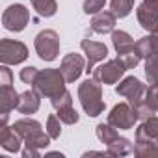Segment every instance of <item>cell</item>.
<instances>
[{"mask_svg": "<svg viewBox=\"0 0 158 158\" xmlns=\"http://www.w3.org/2000/svg\"><path fill=\"white\" fill-rule=\"evenodd\" d=\"M112 45H114L117 54H127V52L136 50V43H134L132 35L125 30H114L112 32Z\"/></svg>", "mask_w": 158, "mask_h": 158, "instance_id": "16", "label": "cell"}, {"mask_svg": "<svg viewBox=\"0 0 158 158\" xmlns=\"http://www.w3.org/2000/svg\"><path fill=\"white\" fill-rule=\"evenodd\" d=\"M115 21H117V17L112 11H99L91 19V32H97L102 35L112 34L115 30Z\"/></svg>", "mask_w": 158, "mask_h": 158, "instance_id": "15", "label": "cell"}, {"mask_svg": "<svg viewBox=\"0 0 158 158\" xmlns=\"http://www.w3.org/2000/svg\"><path fill=\"white\" fill-rule=\"evenodd\" d=\"M41 106V95L35 89H28L19 93V102H17V110L24 115H32L39 110Z\"/></svg>", "mask_w": 158, "mask_h": 158, "instance_id": "14", "label": "cell"}, {"mask_svg": "<svg viewBox=\"0 0 158 158\" xmlns=\"http://www.w3.org/2000/svg\"><path fill=\"white\" fill-rule=\"evenodd\" d=\"M147 101L158 112V84L156 86H149V89H147Z\"/></svg>", "mask_w": 158, "mask_h": 158, "instance_id": "33", "label": "cell"}, {"mask_svg": "<svg viewBox=\"0 0 158 158\" xmlns=\"http://www.w3.org/2000/svg\"><path fill=\"white\" fill-rule=\"evenodd\" d=\"M45 130L52 139H58L61 136V119L58 117V114H50L47 117V128Z\"/></svg>", "mask_w": 158, "mask_h": 158, "instance_id": "25", "label": "cell"}, {"mask_svg": "<svg viewBox=\"0 0 158 158\" xmlns=\"http://www.w3.org/2000/svg\"><path fill=\"white\" fill-rule=\"evenodd\" d=\"M35 52L43 61H54L60 54V35L56 30H41L34 39Z\"/></svg>", "mask_w": 158, "mask_h": 158, "instance_id": "4", "label": "cell"}, {"mask_svg": "<svg viewBox=\"0 0 158 158\" xmlns=\"http://www.w3.org/2000/svg\"><path fill=\"white\" fill-rule=\"evenodd\" d=\"M125 71H127V67L121 63V60L115 58V60H108V61L101 63L99 67H95L91 74H93L95 80H99L101 84L112 86V84H117L121 80V76L125 74Z\"/></svg>", "mask_w": 158, "mask_h": 158, "instance_id": "9", "label": "cell"}, {"mask_svg": "<svg viewBox=\"0 0 158 158\" xmlns=\"http://www.w3.org/2000/svg\"><path fill=\"white\" fill-rule=\"evenodd\" d=\"M147 89L149 88L139 80V78L127 76V78H123V80L117 84L115 93L121 95V97H125L132 106H136V104H139V102H143L147 99Z\"/></svg>", "mask_w": 158, "mask_h": 158, "instance_id": "5", "label": "cell"}, {"mask_svg": "<svg viewBox=\"0 0 158 158\" xmlns=\"http://www.w3.org/2000/svg\"><path fill=\"white\" fill-rule=\"evenodd\" d=\"M65 78H63V73L61 69H43L39 71L35 82H34V89L41 95V97H47V99H56L60 97L61 93L67 91L65 88Z\"/></svg>", "mask_w": 158, "mask_h": 158, "instance_id": "3", "label": "cell"}, {"mask_svg": "<svg viewBox=\"0 0 158 158\" xmlns=\"http://www.w3.org/2000/svg\"><path fill=\"white\" fill-rule=\"evenodd\" d=\"M104 4H106V0H84V13L88 15H95L99 11L104 10Z\"/></svg>", "mask_w": 158, "mask_h": 158, "instance_id": "30", "label": "cell"}, {"mask_svg": "<svg viewBox=\"0 0 158 158\" xmlns=\"http://www.w3.org/2000/svg\"><path fill=\"white\" fill-rule=\"evenodd\" d=\"M136 138L158 141V115H152V117L141 121V125L136 128Z\"/></svg>", "mask_w": 158, "mask_h": 158, "instance_id": "18", "label": "cell"}, {"mask_svg": "<svg viewBox=\"0 0 158 158\" xmlns=\"http://www.w3.org/2000/svg\"><path fill=\"white\" fill-rule=\"evenodd\" d=\"M19 93L13 86H0V114H10L11 110H17Z\"/></svg>", "mask_w": 158, "mask_h": 158, "instance_id": "17", "label": "cell"}, {"mask_svg": "<svg viewBox=\"0 0 158 158\" xmlns=\"http://www.w3.org/2000/svg\"><path fill=\"white\" fill-rule=\"evenodd\" d=\"M28 60V47L21 41L4 37L0 41V61L4 65H19Z\"/></svg>", "mask_w": 158, "mask_h": 158, "instance_id": "7", "label": "cell"}, {"mask_svg": "<svg viewBox=\"0 0 158 158\" xmlns=\"http://www.w3.org/2000/svg\"><path fill=\"white\" fill-rule=\"evenodd\" d=\"M86 63H88V61H86L80 54H76V52L65 54L63 60H61V65H60L65 82H67V84H73L74 80H78V78H80V74L86 71Z\"/></svg>", "mask_w": 158, "mask_h": 158, "instance_id": "11", "label": "cell"}, {"mask_svg": "<svg viewBox=\"0 0 158 158\" xmlns=\"http://www.w3.org/2000/svg\"><path fill=\"white\" fill-rule=\"evenodd\" d=\"M15 132L23 138V143L26 147H35V149H47L50 145V136L47 132H43V127L39 121L32 119V117H24V119H17L13 123Z\"/></svg>", "mask_w": 158, "mask_h": 158, "instance_id": "2", "label": "cell"}, {"mask_svg": "<svg viewBox=\"0 0 158 158\" xmlns=\"http://www.w3.org/2000/svg\"><path fill=\"white\" fill-rule=\"evenodd\" d=\"M8 115L10 114H2V127H0V147L8 152H19L21 151V143L23 138L15 132L13 127H8Z\"/></svg>", "mask_w": 158, "mask_h": 158, "instance_id": "12", "label": "cell"}, {"mask_svg": "<svg viewBox=\"0 0 158 158\" xmlns=\"http://www.w3.org/2000/svg\"><path fill=\"white\" fill-rule=\"evenodd\" d=\"M151 2H152V4H154L156 8H158V0H151Z\"/></svg>", "mask_w": 158, "mask_h": 158, "instance_id": "36", "label": "cell"}, {"mask_svg": "<svg viewBox=\"0 0 158 158\" xmlns=\"http://www.w3.org/2000/svg\"><path fill=\"white\" fill-rule=\"evenodd\" d=\"M117 60H121V63L128 71V69H134L141 61V56L138 54V50H132V52H127V54H117Z\"/></svg>", "mask_w": 158, "mask_h": 158, "instance_id": "28", "label": "cell"}, {"mask_svg": "<svg viewBox=\"0 0 158 158\" xmlns=\"http://www.w3.org/2000/svg\"><path fill=\"white\" fill-rule=\"evenodd\" d=\"M50 102H52V108H54V110H60V108H65V106H73V95H71L69 91H65V93H61L60 97L50 99Z\"/></svg>", "mask_w": 158, "mask_h": 158, "instance_id": "31", "label": "cell"}, {"mask_svg": "<svg viewBox=\"0 0 158 158\" xmlns=\"http://www.w3.org/2000/svg\"><path fill=\"white\" fill-rule=\"evenodd\" d=\"M136 17H138L139 26L143 30L151 32L158 24V8L151 2V0H143V2L138 6V10H136Z\"/></svg>", "mask_w": 158, "mask_h": 158, "instance_id": "13", "label": "cell"}, {"mask_svg": "<svg viewBox=\"0 0 158 158\" xmlns=\"http://www.w3.org/2000/svg\"><path fill=\"white\" fill-rule=\"evenodd\" d=\"M78 101H80L84 112L89 117H97L104 112V101H102V84L95 78H88L78 86Z\"/></svg>", "mask_w": 158, "mask_h": 158, "instance_id": "1", "label": "cell"}, {"mask_svg": "<svg viewBox=\"0 0 158 158\" xmlns=\"http://www.w3.org/2000/svg\"><path fill=\"white\" fill-rule=\"evenodd\" d=\"M95 132H97L99 141H101V143H104V145H110V143H114V141L119 138L117 128H115L114 125H110V123H99Z\"/></svg>", "mask_w": 158, "mask_h": 158, "instance_id": "22", "label": "cell"}, {"mask_svg": "<svg viewBox=\"0 0 158 158\" xmlns=\"http://www.w3.org/2000/svg\"><path fill=\"white\" fill-rule=\"evenodd\" d=\"M134 154L139 156V158L158 156V141H151V139L136 138V141H134Z\"/></svg>", "mask_w": 158, "mask_h": 158, "instance_id": "19", "label": "cell"}, {"mask_svg": "<svg viewBox=\"0 0 158 158\" xmlns=\"http://www.w3.org/2000/svg\"><path fill=\"white\" fill-rule=\"evenodd\" d=\"M136 50L138 54L141 56V60H145L147 56H151L154 50H152V41H151V35H143L136 41Z\"/></svg>", "mask_w": 158, "mask_h": 158, "instance_id": "27", "label": "cell"}, {"mask_svg": "<svg viewBox=\"0 0 158 158\" xmlns=\"http://www.w3.org/2000/svg\"><path fill=\"white\" fill-rule=\"evenodd\" d=\"M149 35H151V41H152V50H154V52H158V24L151 30V34H149Z\"/></svg>", "mask_w": 158, "mask_h": 158, "instance_id": "35", "label": "cell"}, {"mask_svg": "<svg viewBox=\"0 0 158 158\" xmlns=\"http://www.w3.org/2000/svg\"><path fill=\"white\" fill-rule=\"evenodd\" d=\"M21 154H23V158H39V156H41V149H35V147H24Z\"/></svg>", "mask_w": 158, "mask_h": 158, "instance_id": "34", "label": "cell"}, {"mask_svg": "<svg viewBox=\"0 0 158 158\" xmlns=\"http://www.w3.org/2000/svg\"><path fill=\"white\" fill-rule=\"evenodd\" d=\"M0 84L2 86H11L13 84V73L4 63H2V67H0Z\"/></svg>", "mask_w": 158, "mask_h": 158, "instance_id": "32", "label": "cell"}, {"mask_svg": "<svg viewBox=\"0 0 158 158\" xmlns=\"http://www.w3.org/2000/svg\"><path fill=\"white\" fill-rule=\"evenodd\" d=\"M106 151H108V156H127V154L134 152V145H132L130 139L119 136L114 143L106 145Z\"/></svg>", "mask_w": 158, "mask_h": 158, "instance_id": "20", "label": "cell"}, {"mask_svg": "<svg viewBox=\"0 0 158 158\" xmlns=\"http://www.w3.org/2000/svg\"><path fill=\"white\" fill-rule=\"evenodd\" d=\"M37 74H39V69H37V67H34V65H28V67L21 69V73H19V78H21V80H23L24 84H28V86H34L35 78H37Z\"/></svg>", "mask_w": 158, "mask_h": 158, "instance_id": "29", "label": "cell"}, {"mask_svg": "<svg viewBox=\"0 0 158 158\" xmlns=\"http://www.w3.org/2000/svg\"><path fill=\"white\" fill-rule=\"evenodd\" d=\"M138 121L139 119H138V115H136V112H134V108L128 101L115 104L108 114V123L114 125L119 130H130V128H134V125Z\"/></svg>", "mask_w": 158, "mask_h": 158, "instance_id": "8", "label": "cell"}, {"mask_svg": "<svg viewBox=\"0 0 158 158\" xmlns=\"http://www.w3.org/2000/svg\"><path fill=\"white\" fill-rule=\"evenodd\" d=\"M30 4L35 10V13L39 17H45V19L54 17L56 11H58V2L56 0H30Z\"/></svg>", "mask_w": 158, "mask_h": 158, "instance_id": "21", "label": "cell"}, {"mask_svg": "<svg viewBox=\"0 0 158 158\" xmlns=\"http://www.w3.org/2000/svg\"><path fill=\"white\" fill-rule=\"evenodd\" d=\"M145 78L149 86L158 84V52H152L145 58Z\"/></svg>", "mask_w": 158, "mask_h": 158, "instance_id": "23", "label": "cell"}, {"mask_svg": "<svg viewBox=\"0 0 158 158\" xmlns=\"http://www.w3.org/2000/svg\"><path fill=\"white\" fill-rule=\"evenodd\" d=\"M80 47H82V50H84V54H86V73L89 74V73H93V69H95V65L99 63V61H102V60H106V56H108V47L104 45V43H101V41H93V39H89V37H86V39H82L80 41Z\"/></svg>", "mask_w": 158, "mask_h": 158, "instance_id": "10", "label": "cell"}, {"mask_svg": "<svg viewBox=\"0 0 158 158\" xmlns=\"http://www.w3.org/2000/svg\"><path fill=\"white\" fill-rule=\"evenodd\" d=\"M58 117L61 119L63 125H76L78 119H80V115H78V112L74 110V106H65V108H60L56 110Z\"/></svg>", "mask_w": 158, "mask_h": 158, "instance_id": "26", "label": "cell"}, {"mask_svg": "<svg viewBox=\"0 0 158 158\" xmlns=\"http://www.w3.org/2000/svg\"><path fill=\"white\" fill-rule=\"evenodd\" d=\"M132 8H134V0H110V11L117 19L128 17Z\"/></svg>", "mask_w": 158, "mask_h": 158, "instance_id": "24", "label": "cell"}, {"mask_svg": "<svg viewBox=\"0 0 158 158\" xmlns=\"http://www.w3.org/2000/svg\"><path fill=\"white\" fill-rule=\"evenodd\" d=\"M30 23V11L24 4H10L2 13V24L10 32H23Z\"/></svg>", "mask_w": 158, "mask_h": 158, "instance_id": "6", "label": "cell"}]
</instances>
